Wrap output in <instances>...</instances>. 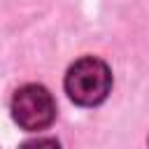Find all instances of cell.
<instances>
[{
    "label": "cell",
    "instance_id": "1",
    "mask_svg": "<svg viewBox=\"0 0 149 149\" xmlns=\"http://www.w3.org/2000/svg\"><path fill=\"white\" fill-rule=\"evenodd\" d=\"M112 88V72L100 58H79L65 74V91L72 102L91 107L107 98Z\"/></svg>",
    "mask_w": 149,
    "mask_h": 149
},
{
    "label": "cell",
    "instance_id": "2",
    "mask_svg": "<svg viewBox=\"0 0 149 149\" xmlns=\"http://www.w3.org/2000/svg\"><path fill=\"white\" fill-rule=\"evenodd\" d=\"M12 116L23 130H42L51 126L56 116V102L44 86L26 84L12 98Z\"/></svg>",
    "mask_w": 149,
    "mask_h": 149
}]
</instances>
